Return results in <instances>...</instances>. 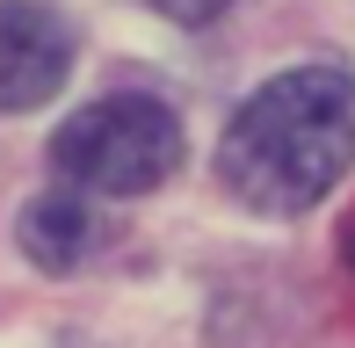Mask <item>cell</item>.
Returning <instances> with one entry per match:
<instances>
[{
  "label": "cell",
  "instance_id": "cell-1",
  "mask_svg": "<svg viewBox=\"0 0 355 348\" xmlns=\"http://www.w3.org/2000/svg\"><path fill=\"white\" fill-rule=\"evenodd\" d=\"M355 160V80L334 66L276 73L225 123L218 174L247 211H312Z\"/></svg>",
  "mask_w": 355,
  "mask_h": 348
},
{
  "label": "cell",
  "instance_id": "cell-2",
  "mask_svg": "<svg viewBox=\"0 0 355 348\" xmlns=\"http://www.w3.org/2000/svg\"><path fill=\"white\" fill-rule=\"evenodd\" d=\"M51 167L94 196H145L182 167V123L159 94H102L58 123Z\"/></svg>",
  "mask_w": 355,
  "mask_h": 348
},
{
  "label": "cell",
  "instance_id": "cell-3",
  "mask_svg": "<svg viewBox=\"0 0 355 348\" xmlns=\"http://www.w3.org/2000/svg\"><path fill=\"white\" fill-rule=\"evenodd\" d=\"M73 73V29L37 0H0V116L44 109Z\"/></svg>",
  "mask_w": 355,
  "mask_h": 348
},
{
  "label": "cell",
  "instance_id": "cell-4",
  "mask_svg": "<svg viewBox=\"0 0 355 348\" xmlns=\"http://www.w3.org/2000/svg\"><path fill=\"white\" fill-rule=\"evenodd\" d=\"M22 247H29L44 268H73V261L94 247V211H87L80 196H37V203L22 211Z\"/></svg>",
  "mask_w": 355,
  "mask_h": 348
},
{
  "label": "cell",
  "instance_id": "cell-5",
  "mask_svg": "<svg viewBox=\"0 0 355 348\" xmlns=\"http://www.w3.org/2000/svg\"><path fill=\"white\" fill-rule=\"evenodd\" d=\"M153 8L167 15V22H211V15H225L232 0H153Z\"/></svg>",
  "mask_w": 355,
  "mask_h": 348
}]
</instances>
